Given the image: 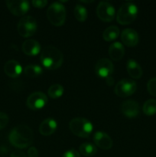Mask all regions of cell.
Wrapping results in <instances>:
<instances>
[{
  "label": "cell",
  "mask_w": 156,
  "mask_h": 157,
  "mask_svg": "<svg viewBox=\"0 0 156 157\" xmlns=\"http://www.w3.org/2000/svg\"><path fill=\"white\" fill-rule=\"evenodd\" d=\"M73 13H74L76 19L80 22L85 21L87 18V15H88L87 9L84 6L79 4L76 5L74 10H73Z\"/></svg>",
  "instance_id": "cell-23"
},
{
  "label": "cell",
  "mask_w": 156,
  "mask_h": 157,
  "mask_svg": "<svg viewBox=\"0 0 156 157\" xmlns=\"http://www.w3.org/2000/svg\"><path fill=\"white\" fill-rule=\"evenodd\" d=\"M137 84L136 81L131 79H122L119 81L115 86L114 92L118 97L127 98L136 92Z\"/></svg>",
  "instance_id": "cell-7"
},
{
  "label": "cell",
  "mask_w": 156,
  "mask_h": 157,
  "mask_svg": "<svg viewBox=\"0 0 156 157\" xmlns=\"http://www.w3.org/2000/svg\"><path fill=\"white\" fill-rule=\"evenodd\" d=\"M58 124L52 118H47L43 121L39 126V133L44 136H50L56 131Z\"/></svg>",
  "instance_id": "cell-17"
},
{
  "label": "cell",
  "mask_w": 156,
  "mask_h": 157,
  "mask_svg": "<svg viewBox=\"0 0 156 157\" xmlns=\"http://www.w3.org/2000/svg\"><path fill=\"white\" fill-rule=\"evenodd\" d=\"M147 89L150 94L156 97V78H153L148 81L147 84Z\"/></svg>",
  "instance_id": "cell-26"
},
{
  "label": "cell",
  "mask_w": 156,
  "mask_h": 157,
  "mask_svg": "<svg viewBox=\"0 0 156 157\" xmlns=\"http://www.w3.org/2000/svg\"><path fill=\"white\" fill-rule=\"evenodd\" d=\"M96 15L101 21L110 22L114 20L116 9L113 5L107 2H100L96 7Z\"/></svg>",
  "instance_id": "cell-8"
},
{
  "label": "cell",
  "mask_w": 156,
  "mask_h": 157,
  "mask_svg": "<svg viewBox=\"0 0 156 157\" xmlns=\"http://www.w3.org/2000/svg\"><path fill=\"white\" fill-rule=\"evenodd\" d=\"M121 40L125 45L134 47L137 45L139 41V36L137 32L132 29H126L121 33Z\"/></svg>",
  "instance_id": "cell-14"
},
{
  "label": "cell",
  "mask_w": 156,
  "mask_h": 157,
  "mask_svg": "<svg viewBox=\"0 0 156 157\" xmlns=\"http://www.w3.org/2000/svg\"><path fill=\"white\" fill-rule=\"evenodd\" d=\"M22 52L28 56H36L41 52V44L38 41L28 39L22 44Z\"/></svg>",
  "instance_id": "cell-16"
},
{
  "label": "cell",
  "mask_w": 156,
  "mask_h": 157,
  "mask_svg": "<svg viewBox=\"0 0 156 157\" xmlns=\"http://www.w3.org/2000/svg\"><path fill=\"white\" fill-rule=\"evenodd\" d=\"M108 53L110 58L114 61H119L123 58L125 55V48L123 44L119 41L112 43L108 49Z\"/></svg>",
  "instance_id": "cell-18"
},
{
  "label": "cell",
  "mask_w": 156,
  "mask_h": 157,
  "mask_svg": "<svg viewBox=\"0 0 156 157\" xmlns=\"http://www.w3.org/2000/svg\"><path fill=\"white\" fill-rule=\"evenodd\" d=\"M80 152L84 156H93L97 153L96 146L90 143H84L80 146Z\"/></svg>",
  "instance_id": "cell-22"
},
{
  "label": "cell",
  "mask_w": 156,
  "mask_h": 157,
  "mask_svg": "<svg viewBox=\"0 0 156 157\" xmlns=\"http://www.w3.org/2000/svg\"><path fill=\"white\" fill-rule=\"evenodd\" d=\"M40 59L43 67L48 70H56L62 65L64 55L59 49L50 45L41 51Z\"/></svg>",
  "instance_id": "cell-2"
},
{
  "label": "cell",
  "mask_w": 156,
  "mask_h": 157,
  "mask_svg": "<svg viewBox=\"0 0 156 157\" xmlns=\"http://www.w3.org/2000/svg\"><path fill=\"white\" fill-rule=\"evenodd\" d=\"M47 103V98L43 92L37 91L31 94L28 97L26 104L29 109L32 110H38L42 109Z\"/></svg>",
  "instance_id": "cell-9"
},
{
  "label": "cell",
  "mask_w": 156,
  "mask_h": 157,
  "mask_svg": "<svg viewBox=\"0 0 156 157\" xmlns=\"http://www.w3.org/2000/svg\"><path fill=\"white\" fill-rule=\"evenodd\" d=\"M93 142L95 145L102 150H110L113 147V140L107 133L102 131H97L93 135Z\"/></svg>",
  "instance_id": "cell-13"
},
{
  "label": "cell",
  "mask_w": 156,
  "mask_h": 157,
  "mask_svg": "<svg viewBox=\"0 0 156 157\" xmlns=\"http://www.w3.org/2000/svg\"><path fill=\"white\" fill-rule=\"evenodd\" d=\"M28 157H38V152L36 147H32L28 149Z\"/></svg>",
  "instance_id": "cell-30"
},
{
  "label": "cell",
  "mask_w": 156,
  "mask_h": 157,
  "mask_svg": "<svg viewBox=\"0 0 156 157\" xmlns=\"http://www.w3.org/2000/svg\"><path fill=\"white\" fill-rule=\"evenodd\" d=\"M4 71L6 75L12 78H18L22 72V67L15 60H9L5 64Z\"/></svg>",
  "instance_id": "cell-15"
},
{
  "label": "cell",
  "mask_w": 156,
  "mask_h": 157,
  "mask_svg": "<svg viewBox=\"0 0 156 157\" xmlns=\"http://www.w3.org/2000/svg\"><path fill=\"white\" fill-rule=\"evenodd\" d=\"M138 15V7L132 2H126L119 8L116 14L118 23L126 25L135 21Z\"/></svg>",
  "instance_id": "cell-4"
},
{
  "label": "cell",
  "mask_w": 156,
  "mask_h": 157,
  "mask_svg": "<svg viewBox=\"0 0 156 157\" xmlns=\"http://www.w3.org/2000/svg\"><path fill=\"white\" fill-rule=\"evenodd\" d=\"M120 110L122 114L126 117L135 118L139 114L140 107L137 101L133 100H127L122 104Z\"/></svg>",
  "instance_id": "cell-12"
},
{
  "label": "cell",
  "mask_w": 156,
  "mask_h": 157,
  "mask_svg": "<svg viewBox=\"0 0 156 157\" xmlns=\"http://www.w3.org/2000/svg\"><path fill=\"white\" fill-rule=\"evenodd\" d=\"M113 82H114V81H113V78L112 77H109V78H106V83L109 86L113 85Z\"/></svg>",
  "instance_id": "cell-32"
},
{
  "label": "cell",
  "mask_w": 156,
  "mask_h": 157,
  "mask_svg": "<svg viewBox=\"0 0 156 157\" xmlns=\"http://www.w3.org/2000/svg\"><path fill=\"white\" fill-rule=\"evenodd\" d=\"M126 70L133 79H139L142 76V69L134 59H129L126 63Z\"/></svg>",
  "instance_id": "cell-19"
},
{
  "label": "cell",
  "mask_w": 156,
  "mask_h": 157,
  "mask_svg": "<svg viewBox=\"0 0 156 157\" xmlns=\"http://www.w3.org/2000/svg\"><path fill=\"white\" fill-rule=\"evenodd\" d=\"M66 9L61 2H54L48 7L47 18L50 24L59 27L63 25L66 20Z\"/></svg>",
  "instance_id": "cell-5"
},
{
  "label": "cell",
  "mask_w": 156,
  "mask_h": 157,
  "mask_svg": "<svg viewBox=\"0 0 156 157\" xmlns=\"http://www.w3.org/2000/svg\"><path fill=\"white\" fill-rule=\"evenodd\" d=\"M62 157H80V153H78L77 151L72 149V150H69L66 151Z\"/></svg>",
  "instance_id": "cell-29"
},
{
  "label": "cell",
  "mask_w": 156,
  "mask_h": 157,
  "mask_svg": "<svg viewBox=\"0 0 156 157\" xmlns=\"http://www.w3.org/2000/svg\"><path fill=\"white\" fill-rule=\"evenodd\" d=\"M9 123V117L6 113L0 112V130L5 128Z\"/></svg>",
  "instance_id": "cell-27"
},
{
  "label": "cell",
  "mask_w": 156,
  "mask_h": 157,
  "mask_svg": "<svg viewBox=\"0 0 156 157\" xmlns=\"http://www.w3.org/2000/svg\"><path fill=\"white\" fill-rule=\"evenodd\" d=\"M120 32L117 26L111 25L106 28L102 33V38L106 41H113L119 37Z\"/></svg>",
  "instance_id": "cell-20"
},
{
  "label": "cell",
  "mask_w": 156,
  "mask_h": 157,
  "mask_svg": "<svg viewBox=\"0 0 156 157\" xmlns=\"http://www.w3.org/2000/svg\"><path fill=\"white\" fill-rule=\"evenodd\" d=\"M34 7L38 8V9H42L44 8L47 4V1L46 0H34L32 2Z\"/></svg>",
  "instance_id": "cell-28"
},
{
  "label": "cell",
  "mask_w": 156,
  "mask_h": 157,
  "mask_svg": "<svg viewBox=\"0 0 156 157\" xmlns=\"http://www.w3.org/2000/svg\"><path fill=\"white\" fill-rule=\"evenodd\" d=\"M10 157H27V156L25 155V153L20 150H15L11 153Z\"/></svg>",
  "instance_id": "cell-31"
},
{
  "label": "cell",
  "mask_w": 156,
  "mask_h": 157,
  "mask_svg": "<svg viewBox=\"0 0 156 157\" xmlns=\"http://www.w3.org/2000/svg\"><path fill=\"white\" fill-rule=\"evenodd\" d=\"M6 6L9 12L16 16L25 15L30 9V4L24 0H9L6 1Z\"/></svg>",
  "instance_id": "cell-10"
},
{
  "label": "cell",
  "mask_w": 156,
  "mask_h": 157,
  "mask_svg": "<svg viewBox=\"0 0 156 157\" xmlns=\"http://www.w3.org/2000/svg\"><path fill=\"white\" fill-rule=\"evenodd\" d=\"M24 73L28 78H34L41 75L43 73V69L37 64H29L24 67Z\"/></svg>",
  "instance_id": "cell-21"
},
{
  "label": "cell",
  "mask_w": 156,
  "mask_h": 157,
  "mask_svg": "<svg viewBox=\"0 0 156 157\" xmlns=\"http://www.w3.org/2000/svg\"><path fill=\"white\" fill-rule=\"evenodd\" d=\"M64 91V87L61 84H55L53 85L50 86L48 89V93L49 97L52 99H58V98H61L63 95Z\"/></svg>",
  "instance_id": "cell-24"
},
{
  "label": "cell",
  "mask_w": 156,
  "mask_h": 157,
  "mask_svg": "<svg viewBox=\"0 0 156 157\" xmlns=\"http://www.w3.org/2000/svg\"><path fill=\"white\" fill-rule=\"evenodd\" d=\"M113 71L114 66L113 62L107 58H102L99 60L95 66V72L99 78L106 79L109 77H111Z\"/></svg>",
  "instance_id": "cell-11"
},
{
  "label": "cell",
  "mask_w": 156,
  "mask_h": 157,
  "mask_svg": "<svg viewBox=\"0 0 156 157\" xmlns=\"http://www.w3.org/2000/svg\"><path fill=\"white\" fill-rule=\"evenodd\" d=\"M69 128L75 136L88 138L93 132V126L90 121L85 118L76 117L70 121Z\"/></svg>",
  "instance_id": "cell-3"
},
{
  "label": "cell",
  "mask_w": 156,
  "mask_h": 157,
  "mask_svg": "<svg viewBox=\"0 0 156 157\" xmlns=\"http://www.w3.org/2000/svg\"><path fill=\"white\" fill-rule=\"evenodd\" d=\"M37 28L38 25L36 19L31 15L22 17L17 25L18 34L23 38H28L35 35Z\"/></svg>",
  "instance_id": "cell-6"
},
{
  "label": "cell",
  "mask_w": 156,
  "mask_h": 157,
  "mask_svg": "<svg viewBox=\"0 0 156 157\" xmlns=\"http://www.w3.org/2000/svg\"><path fill=\"white\" fill-rule=\"evenodd\" d=\"M9 140L10 144L16 148L25 149L33 144V132L28 126L18 125L10 132Z\"/></svg>",
  "instance_id": "cell-1"
},
{
  "label": "cell",
  "mask_w": 156,
  "mask_h": 157,
  "mask_svg": "<svg viewBox=\"0 0 156 157\" xmlns=\"http://www.w3.org/2000/svg\"><path fill=\"white\" fill-rule=\"evenodd\" d=\"M143 113L147 116H152L156 113V100L149 99L146 101L142 107Z\"/></svg>",
  "instance_id": "cell-25"
}]
</instances>
